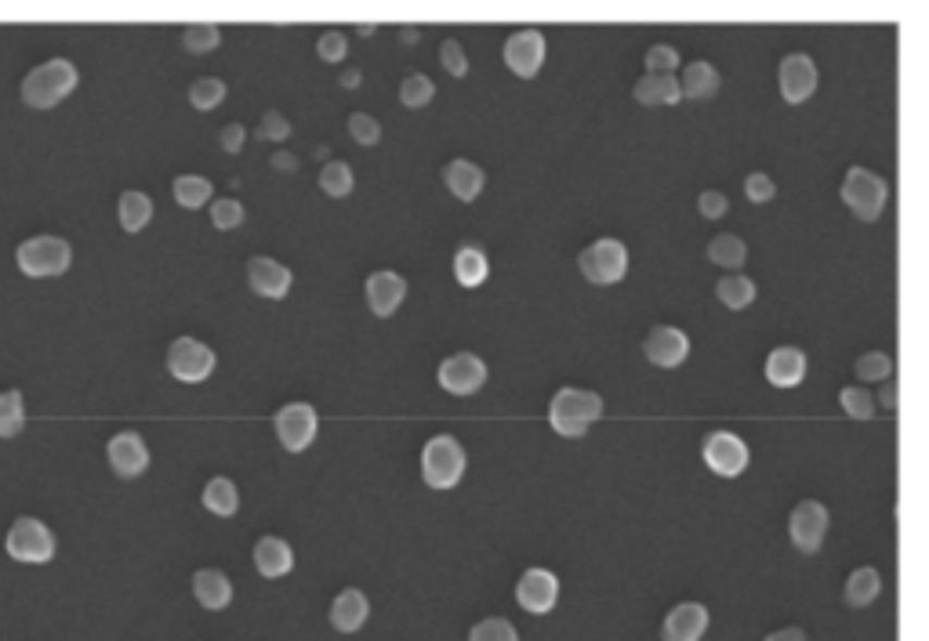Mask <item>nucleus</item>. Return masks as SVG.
Wrapping results in <instances>:
<instances>
[{"instance_id":"obj_1","label":"nucleus","mask_w":929,"mask_h":641,"mask_svg":"<svg viewBox=\"0 0 929 641\" xmlns=\"http://www.w3.org/2000/svg\"><path fill=\"white\" fill-rule=\"evenodd\" d=\"M603 417V395L585 388H559L548 402V424L563 439H581Z\"/></svg>"},{"instance_id":"obj_2","label":"nucleus","mask_w":929,"mask_h":641,"mask_svg":"<svg viewBox=\"0 0 929 641\" xmlns=\"http://www.w3.org/2000/svg\"><path fill=\"white\" fill-rule=\"evenodd\" d=\"M77 80H80V73L70 59H51V62L26 73L23 102L34 105V109H51V105H59L66 95H73Z\"/></svg>"},{"instance_id":"obj_3","label":"nucleus","mask_w":929,"mask_h":641,"mask_svg":"<svg viewBox=\"0 0 929 641\" xmlns=\"http://www.w3.org/2000/svg\"><path fill=\"white\" fill-rule=\"evenodd\" d=\"M464 464H469V456H464V445L454 439V435H436V439H429L425 450H421V478H425V486L432 489L458 486L464 475Z\"/></svg>"},{"instance_id":"obj_4","label":"nucleus","mask_w":929,"mask_h":641,"mask_svg":"<svg viewBox=\"0 0 929 641\" xmlns=\"http://www.w3.org/2000/svg\"><path fill=\"white\" fill-rule=\"evenodd\" d=\"M15 261L26 276L45 279V276H62L73 265V247L62 236H29L18 243Z\"/></svg>"},{"instance_id":"obj_5","label":"nucleus","mask_w":929,"mask_h":641,"mask_svg":"<svg viewBox=\"0 0 929 641\" xmlns=\"http://www.w3.org/2000/svg\"><path fill=\"white\" fill-rule=\"evenodd\" d=\"M8 554L15 562H26V565H45L55 558V532H51L40 518H15L12 529H8V540H4Z\"/></svg>"},{"instance_id":"obj_6","label":"nucleus","mask_w":929,"mask_h":641,"mask_svg":"<svg viewBox=\"0 0 929 641\" xmlns=\"http://www.w3.org/2000/svg\"><path fill=\"white\" fill-rule=\"evenodd\" d=\"M839 192H842V203H846L860 222H875L885 206V196H890L885 178H879V174L868 167H850Z\"/></svg>"},{"instance_id":"obj_7","label":"nucleus","mask_w":929,"mask_h":641,"mask_svg":"<svg viewBox=\"0 0 929 641\" xmlns=\"http://www.w3.org/2000/svg\"><path fill=\"white\" fill-rule=\"evenodd\" d=\"M578 265H581V276H585L589 282H596V287H610V282L624 279V272H629V250H624L621 239L603 236L592 247L581 250Z\"/></svg>"},{"instance_id":"obj_8","label":"nucleus","mask_w":929,"mask_h":641,"mask_svg":"<svg viewBox=\"0 0 929 641\" xmlns=\"http://www.w3.org/2000/svg\"><path fill=\"white\" fill-rule=\"evenodd\" d=\"M168 369L182 385H200V380L211 377L214 352L203 341H197V337H178L168 348Z\"/></svg>"},{"instance_id":"obj_9","label":"nucleus","mask_w":929,"mask_h":641,"mask_svg":"<svg viewBox=\"0 0 929 641\" xmlns=\"http://www.w3.org/2000/svg\"><path fill=\"white\" fill-rule=\"evenodd\" d=\"M701 456H705V464L711 467L716 475L722 478H738L744 467H748V445H744L741 435L733 431H708L705 442H701Z\"/></svg>"},{"instance_id":"obj_10","label":"nucleus","mask_w":929,"mask_h":641,"mask_svg":"<svg viewBox=\"0 0 929 641\" xmlns=\"http://www.w3.org/2000/svg\"><path fill=\"white\" fill-rule=\"evenodd\" d=\"M276 439L284 450L290 453H301L306 445L317 439V428H320V417L309 402H287V406L276 410Z\"/></svg>"},{"instance_id":"obj_11","label":"nucleus","mask_w":929,"mask_h":641,"mask_svg":"<svg viewBox=\"0 0 929 641\" xmlns=\"http://www.w3.org/2000/svg\"><path fill=\"white\" fill-rule=\"evenodd\" d=\"M828 532V507L820 500H798L788 518V537L803 554H817Z\"/></svg>"},{"instance_id":"obj_12","label":"nucleus","mask_w":929,"mask_h":641,"mask_svg":"<svg viewBox=\"0 0 929 641\" xmlns=\"http://www.w3.org/2000/svg\"><path fill=\"white\" fill-rule=\"evenodd\" d=\"M436 377L450 395H472V391H480L483 380H487V363H483L476 352H454L439 363Z\"/></svg>"},{"instance_id":"obj_13","label":"nucleus","mask_w":929,"mask_h":641,"mask_svg":"<svg viewBox=\"0 0 929 641\" xmlns=\"http://www.w3.org/2000/svg\"><path fill=\"white\" fill-rule=\"evenodd\" d=\"M516 602L523 605V613H534V616H545L553 613L556 602H559V576L553 569H527L520 580H516Z\"/></svg>"},{"instance_id":"obj_14","label":"nucleus","mask_w":929,"mask_h":641,"mask_svg":"<svg viewBox=\"0 0 929 641\" xmlns=\"http://www.w3.org/2000/svg\"><path fill=\"white\" fill-rule=\"evenodd\" d=\"M505 65L516 73V76H534L537 70H542L545 62V33L542 29H516L509 40H505Z\"/></svg>"},{"instance_id":"obj_15","label":"nucleus","mask_w":929,"mask_h":641,"mask_svg":"<svg viewBox=\"0 0 929 641\" xmlns=\"http://www.w3.org/2000/svg\"><path fill=\"white\" fill-rule=\"evenodd\" d=\"M777 84H781V95L784 102H806L809 95L817 91V65L809 54L795 51V54H784V62L777 65Z\"/></svg>"},{"instance_id":"obj_16","label":"nucleus","mask_w":929,"mask_h":641,"mask_svg":"<svg viewBox=\"0 0 929 641\" xmlns=\"http://www.w3.org/2000/svg\"><path fill=\"white\" fill-rule=\"evenodd\" d=\"M106 456H110V467L121 478H138L149 467V445L138 431H121L106 442Z\"/></svg>"},{"instance_id":"obj_17","label":"nucleus","mask_w":929,"mask_h":641,"mask_svg":"<svg viewBox=\"0 0 929 641\" xmlns=\"http://www.w3.org/2000/svg\"><path fill=\"white\" fill-rule=\"evenodd\" d=\"M643 352H646V359H651L654 366L672 369V366H679L690 355V337L679 330V326H654V330L646 334V341H643Z\"/></svg>"},{"instance_id":"obj_18","label":"nucleus","mask_w":929,"mask_h":641,"mask_svg":"<svg viewBox=\"0 0 929 641\" xmlns=\"http://www.w3.org/2000/svg\"><path fill=\"white\" fill-rule=\"evenodd\" d=\"M247 282H251L255 293H262V298H287L290 293V282H295V276H290L287 265H280L276 257H251L247 261Z\"/></svg>"},{"instance_id":"obj_19","label":"nucleus","mask_w":929,"mask_h":641,"mask_svg":"<svg viewBox=\"0 0 929 641\" xmlns=\"http://www.w3.org/2000/svg\"><path fill=\"white\" fill-rule=\"evenodd\" d=\"M708 630V608L701 602H679L665 616L661 641H701Z\"/></svg>"},{"instance_id":"obj_20","label":"nucleus","mask_w":929,"mask_h":641,"mask_svg":"<svg viewBox=\"0 0 929 641\" xmlns=\"http://www.w3.org/2000/svg\"><path fill=\"white\" fill-rule=\"evenodd\" d=\"M404 298H407V279L399 272H374L367 279V304H371L377 319H388L404 304Z\"/></svg>"},{"instance_id":"obj_21","label":"nucleus","mask_w":929,"mask_h":641,"mask_svg":"<svg viewBox=\"0 0 929 641\" xmlns=\"http://www.w3.org/2000/svg\"><path fill=\"white\" fill-rule=\"evenodd\" d=\"M806 377V355L803 348L795 344H777L770 355H766V380L773 388H795L803 385Z\"/></svg>"},{"instance_id":"obj_22","label":"nucleus","mask_w":929,"mask_h":641,"mask_svg":"<svg viewBox=\"0 0 929 641\" xmlns=\"http://www.w3.org/2000/svg\"><path fill=\"white\" fill-rule=\"evenodd\" d=\"M367 613H371L367 594L356 591V587H345L331 602V627L342 630V634H352V630H360L367 624Z\"/></svg>"},{"instance_id":"obj_23","label":"nucleus","mask_w":929,"mask_h":641,"mask_svg":"<svg viewBox=\"0 0 929 641\" xmlns=\"http://www.w3.org/2000/svg\"><path fill=\"white\" fill-rule=\"evenodd\" d=\"M255 569L276 580V576H287L295 569V551L284 537H262L255 543Z\"/></svg>"},{"instance_id":"obj_24","label":"nucleus","mask_w":929,"mask_h":641,"mask_svg":"<svg viewBox=\"0 0 929 641\" xmlns=\"http://www.w3.org/2000/svg\"><path fill=\"white\" fill-rule=\"evenodd\" d=\"M193 598L211 608V613H219V608H225L233 602V580L225 576L222 569H200L193 573Z\"/></svg>"},{"instance_id":"obj_25","label":"nucleus","mask_w":929,"mask_h":641,"mask_svg":"<svg viewBox=\"0 0 929 641\" xmlns=\"http://www.w3.org/2000/svg\"><path fill=\"white\" fill-rule=\"evenodd\" d=\"M443 181H447V189L464 203L476 200L483 192V171L472 160H450L447 167H443Z\"/></svg>"},{"instance_id":"obj_26","label":"nucleus","mask_w":929,"mask_h":641,"mask_svg":"<svg viewBox=\"0 0 929 641\" xmlns=\"http://www.w3.org/2000/svg\"><path fill=\"white\" fill-rule=\"evenodd\" d=\"M635 102L643 105H676L679 98V80L672 73H646L640 84H635Z\"/></svg>"},{"instance_id":"obj_27","label":"nucleus","mask_w":929,"mask_h":641,"mask_svg":"<svg viewBox=\"0 0 929 641\" xmlns=\"http://www.w3.org/2000/svg\"><path fill=\"white\" fill-rule=\"evenodd\" d=\"M487 276H491V261L480 247L464 243L454 250V279H458L461 287H480Z\"/></svg>"},{"instance_id":"obj_28","label":"nucleus","mask_w":929,"mask_h":641,"mask_svg":"<svg viewBox=\"0 0 929 641\" xmlns=\"http://www.w3.org/2000/svg\"><path fill=\"white\" fill-rule=\"evenodd\" d=\"M203 507L211 511V515L219 518H230L240 511V489H236L233 478L225 475H214L208 486H203Z\"/></svg>"},{"instance_id":"obj_29","label":"nucleus","mask_w":929,"mask_h":641,"mask_svg":"<svg viewBox=\"0 0 929 641\" xmlns=\"http://www.w3.org/2000/svg\"><path fill=\"white\" fill-rule=\"evenodd\" d=\"M719 91V70L711 62H690L679 76V95L683 98H708Z\"/></svg>"},{"instance_id":"obj_30","label":"nucleus","mask_w":929,"mask_h":641,"mask_svg":"<svg viewBox=\"0 0 929 641\" xmlns=\"http://www.w3.org/2000/svg\"><path fill=\"white\" fill-rule=\"evenodd\" d=\"M879 591H882V576H879V569H871V565H860V569H853L850 573V580H846V605H853V608H864V605H871L875 598H879Z\"/></svg>"},{"instance_id":"obj_31","label":"nucleus","mask_w":929,"mask_h":641,"mask_svg":"<svg viewBox=\"0 0 929 641\" xmlns=\"http://www.w3.org/2000/svg\"><path fill=\"white\" fill-rule=\"evenodd\" d=\"M116 214H121L124 232H143V228L149 225V217H153V200H149L146 192H138V189H127L121 196Z\"/></svg>"},{"instance_id":"obj_32","label":"nucleus","mask_w":929,"mask_h":641,"mask_svg":"<svg viewBox=\"0 0 929 641\" xmlns=\"http://www.w3.org/2000/svg\"><path fill=\"white\" fill-rule=\"evenodd\" d=\"M708 257H711V265H719L727 272H738L744 265V257H748V243H744L741 236L722 232V236H716L708 243Z\"/></svg>"},{"instance_id":"obj_33","label":"nucleus","mask_w":929,"mask_h":641,"mask_svg":"<svg viewBox=\"0 0 929 641\" xmlns=\"http://www.w3.org/2000/svg\"><path fill=\"white\" fill-rule=\"evenodd\" d=\"M716 293H719V301L727 304V309H733V312H741V309H748V304L755 301V282L748 279V276H741V272H730V276H722L719 282H716Z\"/></svg>"},{"instance_id":"obj_34","label":"nucleus","mask_w":929,"mask_h":641,"mask_svg":"<svg viewBox=\"0 0 929 641\" xmlns=\"http://www.w3.org/2000/svg\"><path fill=\"white\" fill-rule=\"evenodd\" d=\"M211 192L214 189L203 174H182V178H175V200L186 211H200L203 203H211Z\"/></svg>"},{"instance_id":"obj_35","label":"nucleus","mask_w":929,"mask_h":641,"mask_svg":"<svg viewBox=\"0 0 929 641\" xmlns=\"http://www.w3.org/2000/svg\"><path fill=\"white\" fill-rule=\"evenodd\" d=\"M26 428L23 391H0V439H15Z\"/></svg>"},{"instance_id":"obj_36","label":"nucleus","mask_w":929,"mask_h":641,"mask_svg":"<svg viewBox=\"0 0 929 641\" xmlns=\"http://www.w3.org/2000/svg\"><path fill=\"white\" fill-rule=\"evenodd\" d=\"M352 185H356V174H352V167H349L345 160H327V163H323V171H320V189L327 192V196L342 200V196L352 192Z\"/></svg>"},{"instance_id":"obj_37","label":"nucleus","mask_w":929,"mask_h":641,"mask_svg":"<svg viewBox=\"0 0 929 641\" xmlns=\"http://www.w3.org/2000/svg\"><path fill=\"white\" fill-rule=\"evenodd\" d=\"M432 95H436V84H432L425 73H410V76H404V84H399V102H404L407 109L429 105Z\"/></svg>"},{"instance_id":"obj_38","label":"nucleus","mask_w":929,"mask_h":641,"mask_svg":"<svg viewBox=\"0 0 929 641\" xmlns=\"http://www.w3.org/2000/svg\"><path fill=\"white\" fill-rule=\"evenodd\" d=\"M189 102L208 113V109L225 102V84L219 80V76H200V80L189 84Z\"/></svg>"},{"instance_id":"obj_39","label":"nucleus","mask_w":929,"mask_h":641,"mask_svg":"<svg viewBox=\"0 0 929 641\" xmlns=\"http://www.w3.org/2000/svg\"><path fill=\"white\" fill-rule=\"evenodd\" d=\"M219 40H222V29L214 26V22H193V26L182 29V43H186L189 51H197V54L214 51V48H219Z\"/></svg>"},{"instance_id":"obj_40","label":"nucleus","mask_w":929,"mask_h":641,"mask_svg":"<svg viewBox=\"0 0 929 641\" xmlns=\"http://www.w3.org/2000/svg\"><path fill=\"white\" fill-rule=\"evenodd\" d=\"M469 641H520V634L505 616H487L469 630Z\"/></svg>"},{"instance_id":"obj_41","label":"nucleus","mask_w":929,"mask_h":641,"mask_svg":"<svg viewBox=\"0 0 929 641\" xmlns=\"http://www.w3.org/2000/svg\"><path fill=\"white\" fill-rule=\"evenodd\" d=\"M839 406L846 410L850 417L868 420L871 413H875V399H871V391H868V388L853 385V388H842V391H839Z\"/></svg>"},{"instance_id":"obj_42","label":"nucleus","mask_w":929,"mask_h":641,"mask_svg":"<svg viewBox=\"0 0 929 641\" xmlns=\"http://www.w3.org/2000/svg\"><path fill=\"white\" fill-rule=\"evenodd\" d=\"M893 374V359L885 352H864L857 359V377L860 380H890Z\"/></svg>"},{"instance_id":"obj_43","label":"nucleus","mask_w":929,"mask_h":641,"mask_svg":"<svg viewBox=\"0 0 929 641\" xmlns=\"http://www.w3.org/2000/svg\"><path fill=\"white\" fill-rule=\"evenodd\" d=\"M211 222H214V228H236L244 222V203L233 200V196L211 200Z\"/></svg>"},{"instance_id":"obj_44","label":"nucleus","mask_w":929,"mask_h":641,"mask_svg":"<svg viewBox=\"0 0 929 641\" xmlns=\"http://www.w3.org/2000/svg\"><path fill=\"white\" fill-rule=\"evenodd\" d=\"M317 54H320L323 62H345V54H349V40H345V33H338V29L320 33Z\"/></svg>"},{"instance_id":"obj_45","label":"nucleus","mask_w":929,"mask_h":641,"mask_svg":"<svg viewBox=\"0 0 929 641\" xmlns=\"http://www.w3.org/2000/svg\"><path fill=\"white\" fill-rule=\"evenodd\" d=\"M349 135H352V141H360V146H377V138H382V124L367 113H352L349 116Z\"/></svg>"},{"instance_id":"obj_46","label":"nucleus","mask_w":929,"mask_h":641,"mask_svg":"<svg viewBox=\"0 0 929 641\" xmlns=\"http://www.w3.org/2000/svg\"><path fill=\"white\" fill-rule=\"evenodd\" d=\"M439 59H443V65H447V73L450 76H464L469 73V54H464V48H461V40H443L439 43Z\"/></svg>"},{"instance_id":"obj_47","label":"nucleus","mask_w":929,"mask_h":641,"mask_svg":"<svg viewBox=\"0 0 929 641\" xmlns=\"http://www.w3.org/2000/svg\"><path fill=\"white\" fill-rule=\"evenodd\" d=\"M676 65H679V51L672 43H654L646 51V73H672Z\"/></svg>"},{"instance_id":"obj_48","label":"nucleus","mask_w":929,"mask_h":641,"mask_svg":"<svg viewBox=\"0 0 929 641\" xmlns=\"http://www.w3.org/2000/svg\"><path fill=\"white\" fill-rule=\"evenodd\" d=\"M744 196H748L752 203H770L773 196H777V185H773L770 174L755 171V174H748V178H744Z\"/></svg>"},{"instance_id":"obj_49","label":"nucleus","mask_w":929,"mask_h":641,"mask_svg":"<svg viewBox=\"0 0 929 641\" xmlns=\"http://www.w3.org/2000/svg\"><path fill=\"white\" fill-rule=\"evenodd\" d=\"M258 138H265V141H284V138H290V120L280 116L276 109H269V113L262 116V124H258Z\"/></svg>"},{"instance_id":"obj_50","label":"nucleus","mask_w":929,"mask_h":641,"mask_svg":"<svg viewBox=\"0 0 929 641\" xmlns=\"http://www.w3.org/2000/svg\"><path fill=\"white\" fill-rule=\"evenodd\" d=\"M697 206H701V214H705V217H722L730 211V200H727V192L708 189V192L697 196Z\"/></svg>"},{"instance_id":"obj_51","label":"nucleus","mask_w":929,"mask_h":641,"mask_svg":"<svg viewBox=\"0 0 929 641\" xmlns=\"http://www.w3.org/2000/svg\"><path fill=\"white\" fill-rule=\"evenodd\" d=\"M244 138H247L244 124H225V127L219 130V146H222L225 152H240V149H244Z\"/></svg>"},{"instance_id":"obj_52","label":"nucleus","mask_w":929,"mask_h":641,"mask_svg":"<svg viewBox=\"0 0 929 641\" xmlns=\"http://www.w3.org/2000/svg\"><path fill=\"white\" fill-rule=\"evenodd\" d=\"M763 641H806V630L803 627H781L773 634H766Z\"/></svg>"},{"instance_id":"obj_53","label":"nucleus","mask_w":929,"mask_h":641,"mask_svg":"<svg viewBox=\"0 0 929 641\" xmlns=\"http://www.w3.org/2000/svg\"><path fill=\"white\" fill-rule=\"evenodd\" d=\"M273 167L276 171H298V156H295V152L280 149V152H273Z\"/></svg>"},{"instance_id":"obj_54","label":"nucleus","mask_w":929,"mask_h":641,"mask_svg":"<svg viewBox=\"0 0 929 641\" xmlns=\"http://www.w3.org/2000/svg\"><path fill=\"white\" fill-rule=\"evenodd\" d=\"M879 399H882V406H885V410H893V406H896V385H893V380H885Z\"/></svg>"},{"instance_id":"obj_55","label":"nucleus","mask_w":929,"mask_h":641,"mask_svg":"<svg viewBox=\"0 0 929 641\" xmlns=\"http://www.w3.org/2000/svg\"><path fill=\"white\" fill-rule=\"evenodd\" d=\"M342 87H360V70H345L342 73Z\"/></svg>"},{"instance_id":"obj_56","label":"nucleus","mask_w":929,"mask_h":641,"mask_svg":"<svg viewBox=\"0 0 929 641\" xmlns=\"http://www.w3.org/2000/svg\"><path fill=\"white\" fill-rule=\"evenodd\" d=\"M399 37H404V43H414V40H418V29H414V26H407L404 33H399Z\"/></svg>"}]
</instances>
